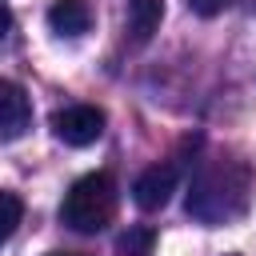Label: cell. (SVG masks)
Here are the masks:
<instances>
[{
  "mask_svg": "<svg viewBox=\"0 0 256 256\" xmlns=\"http://www.w3.org/2000/svg\"><path fill=\"white\" fill-rule=\"evenodd\" d=\"M32 128V100L20 84L0 80V140H20Z\"/></svg>",
  "mask_w": 256,
  "mask_h": 256,
  "instance_id": "5",
  "label": "cell"
},
{
  "mask_svg": "<svg viewBox=\"0 0 256 256\" xmlns=\"http://www.w3.org/2000/svg\"><path fill=\"white\" fill-rule=\"evenodd\" d=\"M48 24H52L56 36H68V40L72 36H84L92 28V8H88V0H52Z\"/></svg>",
  "mask_w": 256,
  "mask_h": 256,
  "instance_id": "7",
  "label": "cell"
},
{
  "mask_svg": "<svg viewBox=\"0 0 256 256\" xmlns=\"http://www.w3.org/2000/svg\"><path fill=\"white\" fill-rule=\"evenodd\" d=\"M176 184H180V160H160V164H152V168H144V172L136 176L132 200H136L144 212H156V208H164V204L172 200Z\"/></svg>",
  "mask_w": 256,
  "mask_h": 256,
  "instance_id": "4",
  "label": "cell"
},
{
  "mask_svg": "<svg viewBox=\"0 0 256 256\" xmlns=\"http://www.w3.org/2000/svg\"><path fill=\"white\" fill-rule=\"evenodd\" d=\"M164 20V0H128L124 4V28L132 36V44H148L160 32Z\"/></svg>",
  "mask_w": 256,
  "mask_h": 256,
  "instance_id": "6",
  "label": "cell"
},
{
  "mask_svg": "<svg viewBox=\"0 0 256 256\" xmlns=\"http://www.w3.org/2000/svg\"><path fill=\"white\" fill-rule=\"evenodd\" d=\"M116 216V180L108 172H88L80 176L64 200H60V224H68L80 236H96L112 224Z\"/></svg>",
  "mask_w": 256,
  "mask_h": 256,
  "instance_id": "2",
  "label": "cell"
},
{
  "mask_svg": "<svg viewBox=\"0 0 256 256\" xmlns=\"http://www.w3.org/2000/svg\"><path fill=\"white\" fill-rule=\"evenodd\" d=\"M52 136L68 148H88L104 136V112L96 104H68L52 112Z\"/></svg>",
  "mask_w": 256,
  "mask_h": 256,
  "instance_id": "3",
  "label": "cell"
},
{
  "mask_svg": "<svg viewBox=\"0 0 256 256\" xmlns=\"http://www.w3.org/2000/svg\"><path fill=\"white\" fill-rule=\"evenodd\" d=\"M152 248H156V228L152 224H128L116 236V252L120 256H152Z\"/></svg>",
  "mask_w": 256,
  "mask_h": 256,
  "instance_id": "8",
  "label": "cell"
},
{
  "mask_svg": "<svg viewBox=\"0 0 256 256\" xmlns=\"http://www.w3.org/2000/svg\"><path fill=\"white\" fill-rule=\"evenodd\" d=\"M252 192H256L252 164L240 152H212L196 164V172L188 180L184 208H188L192 220H200L208 228H220V224H232L248 212Z\"/></svg>",
  "mask_w": 256,
  "mask_h": 256,
  "instance_id": "1",
  "label": "cell"
},
{
  "mask_svg": "<svg viewBox=\"0 0 256 256\" xmlns=\"http://www.w3.org/2000/svg\"><path fill=\"white\" fill-rule=\"evenodd\" d=\"M44 256H80V252H44Z\"/></svg>",
  "mask_w": 256,
  "mask_h": 256,
  "instance_id": "12",
  "label": "cell"
},
{
  "mask_svg": "<svg viewBox=\"0 0 256 256\" xmlns=\"http://www.w3.org/2000/svg\"><path fill=\"white\" fill-rule=\"evenodd\" d=\"M232 0H188V8L196 12V16H216V12H224Z\"/></svg>",
  "mask_w": 256,
  "mask_h": 256,
  "instance_id": "10",
  "label": "cell"
},
{
  "mask_svg": "<svg viewBox=\"0 0 256 256\" xmlns=\"http://www.w3.org/2000/svg\"><path fill=\"white\" fill-rule=\"evenodd\" d=\"M20 220H24V200L16 192H4L0 188V244L12 240V232L20 228Z\"/></svg>",
  "mask_w": 256,
  "mask_h": 256,
  "instance_id": "9",
  "label": "cell"
},
{
  "mask_svg": "<svg viewBox=\"0 0 256 256\" xmlns=\"http://www.w3.org/2000/svg\"><path fill=\"white\" fill-rule=\"evenodd\" d=\"M8 28H12V12H8V4L0 0V40L8 36Z\"/></svg>",
  "mask_w": 256,
  "mask_h": 256,
  "instance_id": "11",
  "label": "cell"
}]
</instances>
